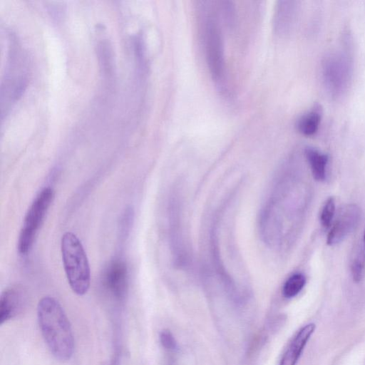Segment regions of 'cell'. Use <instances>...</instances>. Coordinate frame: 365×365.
I'll use <instances>...</instances> for the list:
<instances>
[{
    "instance_id": "cell-1",
    "label": "cell",
    "mask_w": 365,
    "mask_h": 365,
    "mask_svg": "<svg viewBox=\"0 0 365 365\" xmlns=\"http://www.w3.org/2000/svg\"><path fill=\"white\" fill-rule=\"evenodd\" d=\"M39 328L52 354L61 361L70 359L73 352V336L70 322L59 302L44 297L38 302Z\"/></svg>"
},
{
    "instance_id": "cell-2",
    "label": "cell",
    "mask_w": 365,
    "mask_h": 365,
    "mask_svg": "<svg viewBox=\"0 0 365 365\" xmlns=\"http://www.w3.org/2000/svg\"><path fill=\"white\" fill-rule=\"evenodd\" d=\"M197 8L200 40L210 76L223 88L225 76L222 32L215 9L210 1H199Z\"/></svg>"
},
{
    "instance_id": "cell-3",
    "label": "cell",
    "mask_w": 365,
    "mask_h": 365,
    "mask_svg": "<svg viewBox=\"0 0 365 365\" xmlns=\"http://www.w3.org/2000/svg\"><path fill=\"white\" fill-rule=\"evenodd\" d=\"M61 250L63 268L71 289L78 295L85 294L90 287L91 270L81 241L76 235L67 232L62 236Z\"/></svg>"
},
{
    "instance_id": "cell-4",
    "label": "cell",
    "mask_w": 365,
    "mask_h": 365,
    "mask_svg": "<svg viewBox=\"0 0 365 365\" xmlns=\"http://www.w3.org/2000/svg\"><path fill=\"white\" fill-rule=\"evenodd\" d=\"M53 198L54 190L50 187H44L29 207L18 239L17 249L21 255L30 252Z\"/></svg>"
},
{
    "instance_id": "cell-5",
    "label": "cell",
    "mask_w": 365,
    "mask_h": 365,
    "mask_svg": "<svg viewBox=\"0 0 365 365\" xmlns=\"http://www.w3.org/2000/svg\"><path fill=\"white\" fill-rule=\"evenodd\" d=\"M105 289L115 299L125 298L128 287V270L126 263L120 259L110 261L102 273Z\"/></svg>"
},
{
    "instance_id": "cell-6",
    "label": "cell",
    "mask_w": 365,
    "mask_h": 365,
    "mask_svg": "<svg viewBox=\"0 0 365 365\" xmlns=\"http://www.w3.org/2000/svg\"><path fill=\"white\" fill-rule=\"evenodd\" d=\"M360 218V209L355 204L343 206L328 233L327 243L334 245L343 240L357 226Z\"/></svg>"
},
{
    "instance_id": "cell-7",
    "label": "cell",
    "mask_w": 365,
    "mask_h": 365,
    "mask_svg": "<svg viewBox=\"0 0 365 365\" xmlns=\"http://www.w3.org/2000/svg\"><path fill=\"white\" fill-rule=\"evenodd\" d=\"M313 323L302 327L294 336L279 365H296L306 344L315 330Z\"/></svg>"
},
{
    "instance_id": "cell-8",
    "label": "cell",
    "mask_w": 365,
    "mask_h": 365,
    "mask_svg": "<svg viewBox=\"0 0 365 365\" xmlns=\"http://www.w3.org/2000/svg\"><path fill=\"white\" fill-rule=\"evenodd\" d=\"M21 303V294L18 289H5L0 297V324L14 317L19 312Z\"/></svg>"
},
{
    "instance_id": "cell-9",
    "label": "cell",
    "mask_w": 365,
    "mask_h": 365,
    "mask_svg": "<svg viewBox=\"0 0 365 365\" xmlns=\"http://www.w3.org/2000/svg\"><path fill=\"white\" fill-rule=\"evenodd\" d=\"M291 1H280L276 6L274 16V29L278 34H284L290 26L292 19L293 6Z\"/></svg>"
},
{
    "instance_id": "cell-10",
    "label": "cell",
    "mask_w": 365,
    "mask_h": 365,
    "mask_svg": "<svg viewBox=\"0 0 365 365\" xmlns=\"http://www.w3.org/2000/svg\"><path fill=\"white\" fill-rule=\"evenodd\" d=\"M305 155L310 165L314 178L317 181H323L326 178V167L328 157L313 148H307Z\"/></svg>"
},
{
    "instance_id": "cell-11",
    "label": "cell",
    "mask_w": 365,
    "mask_h": 365,
    "mask_svg": "<svg viewBox=\"0 0 365 365\" xmlns=\"http://www.w3.org/2000/svg\"><path fill=\"white\" fill-rule=\"evenodd\" d=\"M322 110L319 105L307 113L304 114L297 121V130L304 135H312L314 134L319 127Z\"/></svg>"
},
{
    "instance_id": "cell-12",
    "label": "cell",
    "mask_w": 365,
    "mask_h": 365,
    "mask_svg": "<svg viewBox=\"0 0 365 365\" xmlns=\"http://www.w3.org/2000/svg\"><path fill=\"white\" fill-rule=\"evenodd\" d=\"M306 279L302 274H294L289 277L283 287V295L292 298L297 295L304 287Z\"/></svg>"
},
{
    "instance_id": "cell-13",
    "label": "cell",
    "mask_w": 365,
    "mask_h": 365,
    "mask_svg": "<svg viewBox=\"0 0 365 365\" xmlns=\"http://www.w3.org/2000/svg\"><path fill=\"white\" fill-rule=\"evenodd\" d=\"M364 265L365 253L361 247H359L354 251L351 261V272L353 280L355 282H359L361 280Z\"/></svg>"
},
{
    "instance_id": "cell-14",
    "label": "cell",
    "mask_w": 365,
    "mask_h": 365,
    "mask_svg": "<svg viewBox=\"0 0 365 365\" xmlns=\"http://www.w3.org/2000/svg\"><path fill=\"white\" fill-rule=\"evenodd\" d=\"M335 212V202L331 197H329L321 212L320 221L322 225L325 228H329L331 224Z\"/></svg>"
},
{
    "instance_id": "cell-15",
    "label": "cell",
    "mask_w": 365,
    "mask_h": 365,
    "mask_svg": "<svg viewBox=\"0 0 365 365\" xmlns=\"http://www.w3.org/2000/svg\"><path fill=\"white\" fill-rule=\"evenodd\" d=\"M160 341L161 345L167 350H174L177 346L175 337L168 329H163L160 331Z\"/></svg>"
},
{
    "instance_id": "cell-16",
    "label": "cell",
    "mask_w": 365,
    "mask_h": 365,
    "mask_svg": "<svg viewBox=\"0 0 365 365\" xmlns=\"http://www.w3.org/2000/svg\"><path fill=\"white\" fill-rule=\"evenodd\" d=\"M364 247H365V230H364Z\"/></svg>"
}]
</instances>
